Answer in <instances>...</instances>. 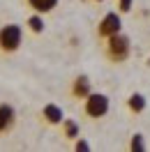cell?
I'll list each match as a JSON object with an SVG mask.
<instances>
[{
  "mask_svg": "<svg viewBox=\"0 0 150 152\" xmlns=\"http://www.w3.org/2000/svg\"><path fill=\"white\" fill-rule=\"evenodd\" d=\"M79 134H81L79 122L72 120V118H65V120H62V136L69 138V141H76V138H79Z\"/></svg>",
  "mask_w": 150,
  "mask_h": 152,
  "instance_id": "10",
  "label": "cell"
},
{
  "mask_svg": "<svg viewBox=\"0 0 150 152\" xmlns=\"http://www.w3.org/2000/svg\"><path fill=\"white\" fill-rule=\"evenodd\" d=\"M111 108V99L104 95V92H90V95L83 99V113L90 118V120H99L109 113Z\"/></svg>",
  "mask_w": 150,
  "mask_h": 152,
  "instance_id": "3",
  "label": "cell"
},
{
  "mask_svg": "<svg viewBox=\"0 0 150 152\" xmlns=\"http://www.w3.org/2000/svg\"><path fill=\"white\" fill-rule=\"evenodd\" d=\"M26 26H28L30 32H35V35H42L44 32V14H37V12H32L28 16V21H26Z\"/></svg>",
  "mask_w": 150,
  "mask_h": 152,
  "instance_id": "11",
  "label": "cell"
},
{
  "mask_svg": "<svg viewBox=\"0 0 150 152\" xmlns=\"http://www.w3.org/2000/svg\"><path fill=\"white\" fill-rule=\"evenodd\" d=\"M118 32H122V19L118 12H106L102 16V21L97 23V37L102 39H109L113 37V35H118Z\"/></svg>",
  "mask_w": 150,
  "mask_h": 152,
  "instance_id": "4",
  "label": "cell"
},
{
  "mask_svg": "<svg viewBox=\"0 0 150 152\" xmlns=\"http://www.w3.org/2000/svg\"><path fill=\"white\" fill-rule=\"evenodd\" d=\"M132 5H134V0H118V12L120 14H127L132 10Z\"/></svg>",
  "mask_w": 150,
  "mask_h": 152,
  "instance_id": "14",
  "label": "cell"
},
{
  "mask_svg": "<svg viewBox=\"0 0 150 152\" xmlns=\"http://www.w3.org/2000/svg\"><path fill=\"white\" fill-rule=\"evenodd\" d=\"M129 150L132 152H143L146 150V138H143V134H134V136H132Z\"/></svg>",
  "mask_w": 150,
  "mask_h": 152,
  "instance_id": "12",
  "label": "cell"
},
{
  "mask_svg": "<svg viewBox=\"0 0 150 152\" xmlns=\"http://www.w3.org/2000/svg\"><path fill=\"white\" fill-rule=\"evenodd\" d=\"M74 150H76V152H88V150H90V143L85 141V138H76Z\"/></svg>",
  "mask_w": 150,
  "mask_h": 152,
  "instance_id": "13",
  "label": "cell"
},
{
  "mask_svg": "<svg viewBox=\"0 0 150 152\" xmlns=\"http://www.w3.org/2000/svg\"><path fill=\"white\" fill-rule=\"evenodd\" d=\"M14 124H16V111H14V106L2 102L0 104V134H10L14 129Z\"/></svg>",
  "mask_w": 150,
  "mask_h": 152,
  "instance_id": "5",
  "label": "cell"
},
{
  "mask_svg": "<svg viewBox=\"0 0 150 152\" xmlns=\"http://www.w3.org/2000/svg\"><path fill=\"white\" fill-rule=\"evenodd\" d=\"M23 44V28L16 23H7L0 28V53H16Z\"/></svg>",
  "mask_w": 150,
  "mask_h": 152,
  "instance_id": "2",
  "label": "cell"
},
{
  "mask_svg": "<svg viewBox=\"0 0 150 152\" xmlns=\"http://www.w3.org/2000/svg\"><path fill=\"white\" fill-rule=\"evenodd\" d=\"M28 2V7L32 12H37V14H49V12H53L58 7V0H26Z\"/></svg>",
  "mask_w": 150,
  "mask_h": 152,
  "instance_id": "8",
  "label": "cell"
},
{
  "mask_svg": "<svg viewBox=\"0 0 150 152\" xmlns=\"http://www.w3.org/2000/svg\"><path fill=\"white\" fill-rule=\"evenodd\" d=\"M127 106H129V111L132 113H143L146 111V106H148V102H146V97L141 95V92H132L129 99H127Z\"/></svg>",
  "mask_w": 150,
  "mask_h": 152,
  "instance_id": "9",
  "label": "cell"
},
{
  "mask_svg": "<svg viewBox=\"0 0 150 152\" xmlns=\"http://www.w3.org/2000/svg\"><path fill=\"white\" fill-rule=\"evenodd\" d=\"M104 56L109 62L113 65H120L125 60H129L132 56V39L125 35V32H118L113 37L104 39Z\"/></svg>",
  "mask_w": 150,
  "mask_h": 152,
  "instance_id": "1",
  "label": "cell"
},
{
  "mask_svg": "<svg viewBox=\"0 0 150 152\" xmlns=\"http://www.w3.org/2000/svg\"><path fill=\"white\" fill-rule=\"evenodd\" d=\"M148 65H150V62H148Z\"/></svg>",
  "mask_w": 150,
  "mask_h": 152,
  "instance_id": "16",
  "label": "cell"
},
{
  "mask_svg": "<svg viewBox=\"0 0 150 152\" xmlns=\"http://www.w3.org/2000/svg\"><path fill=\"white\" fill-rule=\"evenodd\" d=\"M42 118H44L49 124H62L65 113H62V108H60L58 104H46L44 108H42Z\"/></svg>",
  "mask_w": 150,
  "mask_h": 152,
  "instance_id": "7",
  "label": "cell"
},
{
  "mask_svg": "<svg viewBox=\"0 0 150 152\" xmlns=\"http://www.w3.org/2000/svg\"><path fill=\"white\" fill-rule=\"evenodd\" d=\"M93 2H104V0H93Z\"/></svg>",
  "mask_w": 150,
  "mask_h": 152,
  "instance_id": "15",
  "label": "cell"
},
{
  "mask_svg": "<svg viewBox=\"0 0 150 152\" xmlns=\"http://www.w3.org/2000/svg\"><path fill=\"white\" fill-rule=\"evenodd\" d=\"M93 92V86H90V78L85 74H79L72 81V97L74 99H85V97Z\"/></svg>",
  "mask_w": 150,
  "mask_h": 152,
  "instance_id": "6",
  "label": "cell"
}]
</instances>
